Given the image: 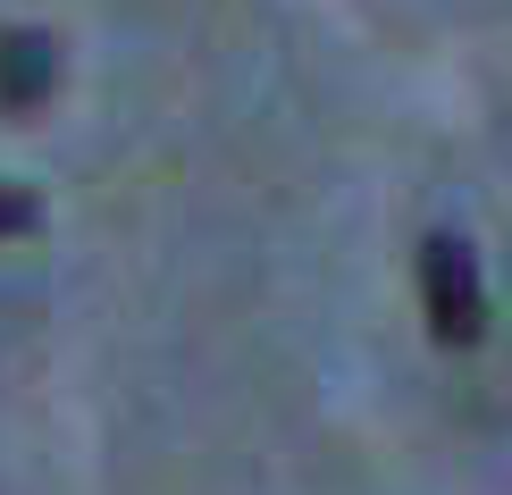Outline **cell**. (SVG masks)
I'll use <instances>...</instances> for the list:
<instances>
[{
    "label": "cell",
    "instance_id": "6da1fadb",
    "mask_svg": "<svg viewBox=\"0 0 512 495\" xmlns=\"http://www.w3.org/2000/svg\"><path fill=\"white\" fill-rule=\"evenodd\" d=\"M420 311H429L437 344H479L487 336V286H479V252L454 227L420 235Z\"/></svg>",
    "mask_w": 512,
    "mask_h": 495
},
{
    "label": "cell",
    "instance_id": "7a4b0ae2",
    "mask_svg": "<svg viewBox=\"0 0 512 495\" xmlns=\"http://www.w3.org/2000/svg\"><path fill=\"white\" fill-rule=\"evenodd\" d=\"M51 84H59V42L34 26H9L0 34V110H42Z\"/></svg>",
    "mask_w": 512,
    "mask_h": 495
},
{
    "label": "cell",
    "instance_id": "3957f363",
    "mask_svg": "<svg viewBox=\"0 0 512 495\" xmlns=\"http://www.w3.org/2000/svg\"><path fill=\"white\" fill-rule=\"evenodd\" d=\"M34 227H42V193L0 177V244H9V235H34Z\"/></svg>",
    "mask_w": 512,
    "mask_h": 495
}]
</instances>
